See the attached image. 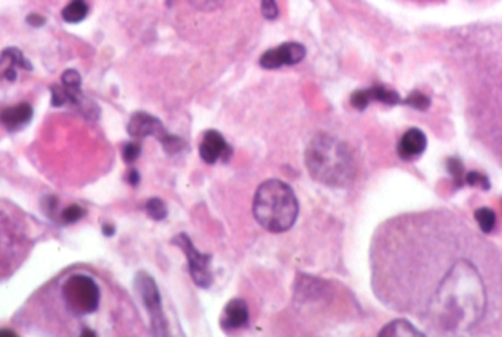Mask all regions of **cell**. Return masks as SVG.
<instances>
[{"label": "cell", "mask_w": 502, "mask_h": 337, "mask_svg": "<svg viewBox=\"0 0 502 337\" xmlns=\"http://www.w3.org/2000/svg\"><path fill=\"white\" fill-rule=\"evenodd\" d=\"M306 166L314 181L332 188H342L354 178V161L340 139L319 134L306 148Z\"/></svg>", "instance_id": "7a4b0ae2"}, {"label": "cell", "mask_w": 502, "mask_h": 337, "mask_svg": "<svg viewBox=\"0 0 502 337\" xmlns=\"http://www.w3.org/2000/svg\"><path fill=\"white\" fill-rule=\"evenodd\" d=\"M126 130L128 134L133 138H146V136L157 138L168 154H177L185 147V143L181 138L168 134L163 123L157 118H155V116H151L146 112L134 113L131 116Z\"/></svg>", "instance_id": "5b68a950"}, {"label": "cell", "mask_w": 502, "mask_h": 337, "mask_svg": "<svg viewBox=\"0 0 502 337\" xmlns=\"http://www.w3.org/2000/svg\"><path fill=\"white\" fill-rule=\"evenodd\" d=\"M260 5H262V14L266 19L269 21H273L278 18V5H276V0H260Z\"/></svg>", "instance_id": "cb8c5ba5"}, {"label": "cell", "mask_w": 502, "mask_h": 337, "mask_svg": "<svg viewBox=\"0 0 502 337\" xmlns=\"http://www.w3.org/2000/svg\"><path fill=\"white\" fill-rule=\"evenodd\" d=\"M139 154H142V145H139L138 143H128L124 145L122 157L126 163L135 161L139 157Z\"/></svg>", "instance_id": "603a6c76"}, {"label": "cell", "mask_w": 502, "mask_h": 337, "mask_svg": "<svg viewBox=\"0 0 502 337\" xmlns=\"http://www.w3.org/2000/svg\"><path fill=\"white\" fill-rule=\"evenodd\" d=\"M366 91H367V96H369L370 101L376 100V101H380L385 104H389V106H394V104H398L401 101L398 92H395L394 90H389V88H385L382 85L366 88Z\"/></svg>", "instance_id": "2e32d148"}, {"label": "cell", "mask_w": 502, "mask_h": 337, "mask_svg": "<svg viewBox=\"0 0 502 337\" xmlns=\"http://www.w3.org/2000/svg\"><path fill=\"white\" fill-rule=\"evenodd\" d=\"M379 336H425V331L416 329L405 320H395L379 331Z\"/></svg>", "instance_id": "5bb4252c"}, {"label": "cell", "mask_w": 502, "mask_h": 337, "mask_svg": "<svg viewBox=\"0 0 502 337\" xmlns=\"http://www.w3.org/2000/svg\"><path fill=\"white\" fill-rule=\"evenodd\" d=\"M27 24L31 25V27L39 28V27H43L46 24V18H43L39 14H31V15L27 17Z\"/></svg>", "instance_id": "4316f807"}, {"label": "cell", "mask_w": 502, "mask_h": 337, "mask_svg": "<svg viewBox=\"0 0 502 337\" xmlns=\"http://www.w3.org/2000/svg\"><path fill=\"white\" fill-rule=\"evenodd\" d=\"M146 212L151 218L157 220V222H160V220H163V218H166V216H168L166 205L163 204V201L159 198L148 200L146 204Z\"/></svg>", "instance_id": "ac0fdd59"}, {"label": "cell", "mask_w": 502, "mask_h": 337, "mask_svg": "<svg viewBox=\"0 0 502 337\" xmlns=\"http://www.w3.org/2000/svg\"><path fill=\"white\" fill-rule=\"evenodd\" d=\"M86 216V210L83 207L79 205H69L68 208H65L64 213H62V218H64V223L66 225H73V223H77L78 220H81Z\"/></svg>", "instance_id": "ffe728a7"}, {"label": "cell", "mask_w": 502, "mask_h": 337, "mask_svg": "<svg viewBox=\"0 0 502 337\" xmlns=\"http://www.w3.org/2000/svg\"><path fill=\"white\" fill-rule=\"evenodd\" d=\"M385 305L438 336L492 334L502 324V254L450 210L391 218L373 243Z\"/></svg>", "instance_id": "6da1fadb"}, {"label": "cell", "mask_w": 502, "mask_h": 337, "mask_svg": "<svg viewBox=\"0 0 502 337\" xmlns=\"http://www.w3.org/2000/svg\"><path fill=\"white\" fill-rule=\"evenodd\" d=\"M128 182H130L131 185H137L139 182V175L137 170H131L130 173H128Z\"/></svg>", "instance_id": "83f0119b"}, {"label": "cell", "mask_w": 502, "mask_h": 337, "mask_svg": "<svg viewBox=\"0 0 502 337\" xmlns=\"http://www.w3.org/2000/svg\"><path fill=\"white\" fill-rule=\"evenodd\" d=\"M465 181L469 182L470 185H479V187H483V188H489V182L485 176H482L481 173L477 172H470L469 175H467Z\"/></svg>", "instance_id": "484cf974"}, {"label": "cell", "mask_w": 502, "mask_h": 337, "mask_svg": "<svg viewBox=\"0 0 502 337\" xmlns=\"http://www.w3.org/2000/svg\"><path fill=\"white\" fill-rule=\"evenodd\" d=\"M198 151H200V157L204 163H207V165H215V163L220 159L228 160V153H231V147L225 141L224 135L215 130H210L204 132Z\"/></svg>", "instance_id": "9c48e42d"}, {"label": "cell", "mask_w": 502, "mask_h": 337, "mask_svg": "<svg viewBox=\"0 0 502 337\" xmlns=\"http://www.w3.org/2000/svg\"><path fill=\"white\" fill-rule=\"evenodd\" d=\"M135 287H137V292H138L139 298H142V300H143L146 309L150 314L151 329H153V333L159 334V336H166L168 334L166 318L162 309L160 294H159V287L155 282V278L144 272H139L135 277Z\"/></svg>", "instance_id": "8992f818"}, {"label": "cell", "mask_w": 502, "mask_h": 337, "mask_svg": "<svg viewBox=\"0 0 502 337\" xmlns=\"http://www.w3.org/2000/svg\"><path fill=\"white\" fill-rule=\"evenodd\" d=\"M32 113V108L28 103H21L18 106L8 108L0 113V122L8 131L18 132L31 122Z\"/></svg>", "instance_id": "7c38bea8"}, {"label": "cell", "mask_w": 502, "mask_h": 337, "mask_svg": "<svg viewBox=\"0 0 502 337\" xmlns=\"http://www.w3.org/2000/svg\"><path fill=\"white\" fill-rule=\"evenodd\" d=\"M190 3L203 12H212L225 3V0H190Z\"/></svg>", "instance_id": "7402d4cb"}, {"label": "cell", "mask_w": 502, "mask_h": 337, "mask_svg": "<svg viewBox=\"0 0 502 337\" xmlns=\"http://www.w3.org/2000/svg\"><path fill=\"white\" fill-rule=\"evenodd\" d=\"M404 104L416 110H426L430 106V100L425 94H422V92L414 91L404 100Z\"/></svg>", "instance_id": "d6986e66"}, {"label": "cell", "mask_w": 502, "mask_h": 337, "mask_svg": "<svg viewBox=\"0 0 502 337\" xmlns=\"http://www.w3.org/2000/svg\"><path fill=\"white\" fill-rule=\"evenodd\" d=\"M298 210L296 192L284 181L269 179L255 191L253 214L258 223L272 234H282L293 227Z\"/></svg>", "instance_id": "3957f363"}, {"label": "cell", "mask_w": 502, "mask_h": 337, "mask_svg": "<svg viewBox=\"0 0 502 337\" xmlns=\"http://www.w3.org/2000/svg\"><path fill=\"white\" fill-rule=\"evenodd\" d=\"M62 85L69 90H79L81 88V75L75 69H68L62 75Z\"/></svg>", "instance_id": "44dd1931"}, {"label": "cell", "mask_w": 502, "mask_h": 337, "mask_svg": "<svg viewBox=\"0 0 502 337\" xmlns=\"http://www.w3.org/2000/svg\"><path fill=\"white\" fill-rule=\"evenodd\" d=\"M306 57V48L300 43L289 41L267 50L260 57V66L264 69H279L297 65Z\"/></svg>", "instance_id": "ba28073f"}, {"label": "cell", "mask_w": 502, "mask_h": 337, "mask_svg": "<svg viewBox=\"0 0 502 337\" xmlns=\"http://www.w3.org/2000/svg\"><path fill=\"white\" fill-rule=\"evenodd\" d=\"M14 336H17V333L12 330H0V337H14Z\"/></svg>", "instance_id": "f546056e"}, {"label": "cell", "mask_w": 502, "mask_h": 337, "mask_svg": "<svg viewBox=\"0 0 502 337\" xmlns=\"http://www.w3.org/2000/svg\"><path fill=\"white\" fill-rule=\"evenodd\" d=\"M62 294L68 308L78 316H86L99 308L100 290L88 276L75 274L69 277L62 287Z\"/></svg>", "instance_id": "277c9868"}, {"label": "cell", "mask_w": 502, "mask_h": 337, "mask_svg": "<svg viewBox=\"0 0 502 337\" xmlns=\"http://www.w3.org/2000/svg\"><path fill=\"white\" fill-rule=\"evenodd\" d=\"M370 103V99L367 96V91L366 90H358L356 92H353L351 96V104L353 108L358 109V110H365Z\"/></svg>", "instance_id": "d4e9b609"}, {"label": "cell", "mask_w": 502, "mask_h": 337, "mask_svg": "<svg viewBox=\"0 0 502 337\" xmlns=\"http://www.w3.org/2000/svg\"><path fill=\"white\" fill-rule=\"evenodd\" d=\"M103 235H106V236L115 235V227L110 226V225H104L103 226Z\"/></svg>", "instance_id": "f1b7e54d"}, {"label": "cell", "mask_w": 502, "mask_h": 337, "mask_svg": "<svg viewBox=\"0 0 502 337\" xmlns=\"http://www.w3.org/2000/svg\"><path fill=\"white\" fill-rule=\"evenodd\" d=\"M17 68L27 69V71H31L32 69L30 61L26 59L24 53L18 50L17 48L3 50L2 54H0V69H2V74L8 71V69H17Z\"/></svg>", "instance_id": "4fadbf2b"}, {"label": "cell", "mask_w": 502, "mask_h": 337, "mask_svg": "<svg viewBox=\"0 0 502 337\" xmlns=\"http://www.w3.org/2000/svg\"><path fill=\"white\" fill-rule=\"evenodd\" d=\"M88 15V5L84 0H73L71 3L66 5L62 10V18L69 24H78L84 21Z\"/></svg>", "instance_id": "9a60e30c"}, {"label": "cell", "mask_w": 502, "mask_h": 337, "mask_svg": "<svg viewBox=\"0 0 502 337\" xmlns=\"http://www.w3.org/2000/svg\"><path fill=\"white\" fill-rule=\"evenodd\" d=\"M83 334H84V336H95L96 333H95V331H91V330H84V331H83Z\"/></svg>", "instance_id": "4dcf8cb0"}, {"label": "cell", "mask_w": 502, "mask_h": 337, "mask_svg": "<svg viewBox=\"0 0 502 337\" xmlns=\"http://www.w3.org/2000/svg\"><path fill=\"white\" fill-rule=\"evenodd\" d=\"M249 323V307L242 299L229 300L220 317V325L225 331H233Z\"/></svg>", "instance_id": "30bf717a"}, {"label": "cell", "mask_w": 502, "mask_h": 337, "mask_svg": "<svg viewBox=\"0 0 502 337\" xmlns=\"http://www.w3.org/2000/svg\"><path fill=\"white\" fill-rule=\"evenodd\" d=\"M172 242L173 245L180 247L185 252L186 260H189L190 274L194 283L203 289L210 287V285L213 283V274L212 270H210V261H212V257H210L209 254H203L198 251L194 247L191 239L185 234L177 235L172 239Z\"/></svg>", "instance_id": "52a82bcc"}, {"label": "cell", "mask_w": 502, "mask_h": 337, "mask_svg": "<svg viewBox=\"0 0 502 337\" xmlns=\"http://www.w3.org/2000/svg\"><path fill=\"white\" fill-rule=\"evenodd\" d=\"M426 145L427 139L425 132L417 130V127H412V130H408L400 139L398 156L403 160H413L420 154H423Z\"/></svg>", "instance_id": "8fae6325"}, {"label": "cell", "mask_w": 502, "mask_h": 337, "mask_svg": "<svg viewBox=\"0 0 502 337\" xmlns=\"http://www.w3.org/2000/svg\"><path fill=\"white\" fill-rule=\"evenodd\" d=\"M474 217H476V222H477L479 227H481L483 234H489V232H492V229L495 227L496 216L492 210H490V208H486V207L479 208V210H476V213H474Z\"/></svg>", "instance_id": "e0dca14e"}]
</instances>
